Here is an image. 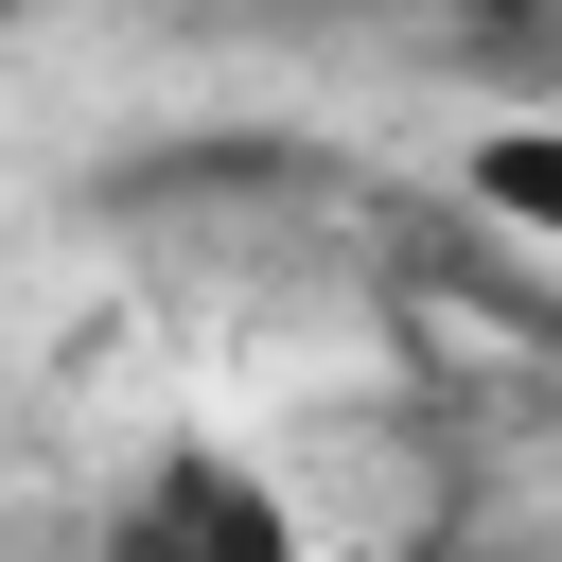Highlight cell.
<instances>
[{
    "instance_id": "1",
    "label": "cell",
    "mask_w": 562,
    "mask_h": 562,
    "mask_svg": "<svg viewBox=\"0 0 562 562\" xmlns=\"http://www.w3.org/2000/svg\"><path fill=\"white\" fill-rule=\"evenodd\" d=\"M105 562H316V527L246 439H158L105 492Z\"/></svg>"
},
{
    "instance_id": "2",
    "label": "cell",
    "mask_w": 562,
    "mask_h": 562,
    "mask_svg": "<svg viewBox=\"0 0 562 562\" xmlns=\"http://www.w3.org/2000/svg\"><path fill=\"white\" fill-rule=\"evenodd\" d=\"M457 193L509 228V246H562V123L544 105H509V123H474V158H457Z\"/></svg>"
},
{
    "instance_id": "3",
    "label": "cell",
    "mask_w": 562,
    "mask_h": 562,
    "mask_svg": "<svg viewBox=\"0 0 562 562\" xmlns=\"http://www.w3.org/2000/svg\"><path fill=\"white\" fill-rule=\"evenodd\" d=\"M0 18H18V0H0Z\"/></svg>"
}]
</instances>
